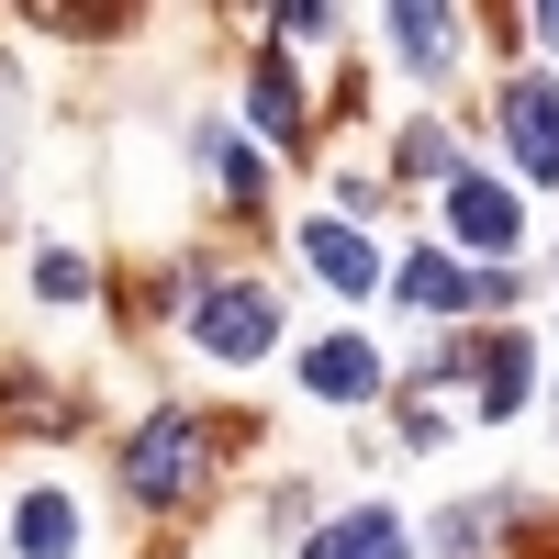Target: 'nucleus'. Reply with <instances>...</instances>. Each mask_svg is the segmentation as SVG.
I'll list each match as a JSON object with an SVG mask.
<instances>
[{"label": "nucleus", "mask_w": 559, "mask_h": 559, "mask_svg": "<svg viewBox=\"0 0 559 559\" xmlns=\"http://www.w3.org/2000/svg\"><path fill=\"white\" fill-rule=\"evenodd\" d=\"M213 471V426H202V403H157L146 426L123 437V492L146 503V515H168V503H191Z\"/></svg>", "instance_id": "f257e3e1"}, {"label": "nucleus", "mask_w": 559, "mask_h": 559, "mask_svg": "<svg viewBox=\"0 0 559 559\" xmlns=\"http://www.w3.org/2000/svg\"><path fill=\"white\" fill-rule=\"evenodd\" d=\"M191 347L224 358V369H258L280 347V292H269V280H213L202 313H191Z\"/></svg>", "instance_id": "f03ea898"}, {"label": "nucleus", "mask_w": 559, "mask_h": 559, "mask_svg": "<svg viewBox=\"0 0 559 559\" xmlns=\"http://www.w3.org/2000/svg\"><path fill=\"white\" fill-rule=\"evenodd\" d=\"M503 146H515V168L537 179V191H559V90L537 68L503 79Z\"/></svg>", "instance_id": "7ed1b4c3"}, {"label": "nucleus", "mask_w": 559, "mask_h": 559, "mask_svg": "<svg viewBox=\"0 0 559 559\" xmlns=\"http://www.w3.org/2000/svg\"><path fill=\"white\" fill-rule=\"evenodd\" d=\"M448 236L471 247V258H503V247H526V213H515L503 179H471V168H459V179H448Z\"/></svg>", "instance_id": "20e7f679"}, {"label": "nucleus", "mask_w": 559, "mask_h": 559, "mask_svg": "<svg viewBox=\"0 0 559 559\" xmlns=\"http://www.w3.org/2000/svg\"><path fill=\"white\" fill-rule=\"evenodd\" d=\"M302 258H313V280H324V292H347V302H369V292H381V247H369V224L313 213V224H302Z\"/></svg>", "instance_id": "39448f33"}, {"label": "nucleus", "mask_w": 559, "mask_h": 559, "mask_svg": "<svg viewBox=\"0 0 559 559\" xmlns=\"http://www.w3.org/2000/svg\"><path fill=\"white\" fill-rule=\"evenodd\" d=\"M437 369H471L481 414H526V392H537V358H526V336H481V347H448Z\"/></svg>", "instance_id": "423d86ee"}, {"label": "nucleus", "mask_w": 559, "mask_h": 559, "mask_svg": "<svg viewBox=\"0 0 559 559\" xmlns=\"http://www.w3.org/2000/svg\"><path fill=\"white\" fill-rule=\"evenodd\" d=\"M302 392H313V403H369V392H381V347H369V336L302 347Z\"/></svg>", "instance_id": "0eeeda50"}, {"label": "nucleus", "mask_w": 559, "mask_h": 559, "mask_svg": "<svg viewBox=\"0 0 559 559\" xmlns=\"http://www.w3.org/2000/svg\"><path fill=\"white\" fill-rule=\"evenodd\" d=\"M12 548H23V559H79V503H68L57 481H23V503H12Z\"/></svg>", "instance_id": "6e6552de"}, {"label": "nucleus", "mask_w": 559, "mask_h": 559, "mask_svg": "<svg viewBox=\"0 0 559 559\" xmlns=\"http://www.w3.org/2000/svg\"><path fill=\"white\" fill-rule=\"evenodd\" d=\"M403 548H414V537H403L392 503H358V515H336V526L302 537V559H403Z\"/></svg>", "instance_id": "1a4fd4ad"}, {"label": "nucleus", "mask_w": 559, "mask_h": 559, "mask_svg": "<svg viewBox=\"0 0 559 559\" xmlns=\"http://www.w3.org/2000/svg\"><path fill=\"white\" fill-rule=\"evenodd\" d=\"M392 292H403L414 313H471V302H481V280H471V269H459L448 247H414V258L392 269Z\"/></svg>", "instance_id": "9d476101"}, {"label": "nucleus", "mask_w": 559, "mask_h": 559, "mask_svg": "<svg viewBox=\"0 0 559 559\" xmlns=\"http://www.w3.org/2000/svg\"><path fill=\"white\" fill-rule=\"evenodd\" d=\"M247 123L269 134V146H302V79H292V57H280V45L247 68Z\"/></svg>", "instance_id": "9b49d317"}, {"label": "nucleus", "mask_w": 559, "mask_h": 559, "mask_svg": "<svg viewBox=\"0 0 559 559\" xmlns=\"http://www.w3.org/2000/svg\"><path fill=\"white\" fill-rule=\"evenodd\" d=\"M191 157L213 168V191H224V202H269V157L247 146L236 123H191Z\"/></svg>", "instance_id": "f8f14e48"}, {"label": "nucleus", "mask_w": 559, "mask_h": 559, "mask_svg": "<svg viewBox=\"0 0 559 559\" xmlns=\"http://www.w3.org/2000/svg\"><path fill=\"white\" fill-rule=\"evenodd\" d=\"M381 34H392V57H403L414 79H448V68H459V12H426V0H403Z\"/></svg>", "instance_id": "ddd939ff"}, {"label": "nucleus", "mask_w": 559, "mask_h": 559, "mask_svg": "<svg viewBox=\"0 0 559 559\" xmlns=\"http://www.w3.org/2000/svg\"><path fill=\"white\" fill-rule=\"evenodd\" d=\"M0 392H12V426H34V437H79V426H90V414H79L57 381H45V369H12Z\"/></svg>", "instance_id": "4468645a"}, {"label": "nucleus", "mask_w": 559, "mask_h": 559, "mask_svg": "<svg viewBox=\"0 0 559 559\" xmlns=\"http://www.w3.org/2000/svg\"><path fill=\"white\" fill-rule=\"evenodd\" d=\"M12 191H23V79L0 57V224H12Z\"/></svg>", "instance_id": "2eb2a0df"}, {"label": "nucleus", "mask_w": 559, "mask_h": 559, "mask_svg": "<svg viewBox=\"0 0 559 559\" xmlns=\"http://www.w3.org/2000/svg\"><path fill=\"white\" fill-rule=\"evenodd\" d=\"M403 179H437V191H448V179H459V134L448 123H414L403 134Z\"/></svg>", "instance_id": "dca6fc26"}, {"label": "nucleus", "mask_w": 559, "mask_h": 559, "mask_svg": "<svg viewBox=\"0 0 559 559\" xmlns=\"http://www.w3.org/2000/svg\"><path fill=\"white\" fill-rule=\"evenodd\" d=\"M34 292H45V302H90V258H79V247H45V258H34Z\"/></svg>", "instance_id": "f3484780"}, {"label": "nucleus", "mask_w": 559, "mask_h": 559, "mask_svg": "<svg viewBox=\"0 0 559 559\" xmlns=\"http://www.w3.org/2000/svg\"><path fill=\"white\" fill-rule=\"evenodd\" d=\"M302 515H313V492H302V481H280V492H269V537H292Z\"/></svg>", "instance_id": "a211bd4d"}, {"label": "nucleus", "mask_w": 559, "mask_h": 559, "mask_svg": "<svg viewBox=\"0 0 559 559\" xmlns=\"http://www.w3.org/2000/svg\"><path fill=\"white\" fill-rule=\"evenodd\" d=\"M269 34H336V12H313V0H280V12H269Z\"/></svg>", "instance_id": "6ab92c4d"}, {"label": "nucleus", "mask_w": 559, "mask_h": 559, "mask_svg": "<svg viewBox=\"0 0 559 559\" xmlns=\"http://www.w3.org/2000/svg\"><path fill=\"white\" fill-rule=\"evenodd\" d=\"M537 45H559V0H548V12H537Z\"/></svg>", "instance_id": "aec40b11"}]
</instances>
